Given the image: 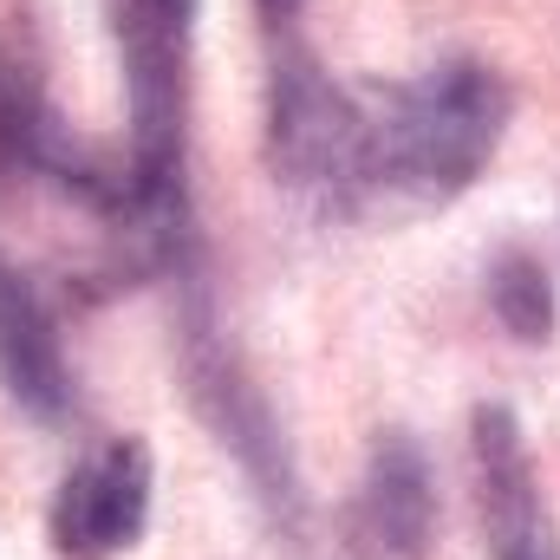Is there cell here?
<instances>
[{"label":"cell","mask_w":560,"mask_h":560,"mask_svg":"<svg viewBox=\"0 0 560 560\" xmlns=\"http://www.w3.org/2000/svg\"><path fill=\"white\" fill-rule=\"evenodd\" d=\"M509 125V85L482 59H450L418 85L392 92L372 118V189H411L443 202L482 176Z\"/></svg>","instance_id":"1"},{"label":"cell","mask_w":560,"mask_h":560,"mask_svg":"<svg viewBox=\"0 0 560 560\" xmlns=\"http://www.w3.org/2000/svg\"><path fill=\"white\" fill-rule=\"evenodd\" d=\"M268 156L293 189L359 196L372 189V118L313 59L293 52L268 85Z\"/></svg>","instance_id":"2"},{"label":"cell","mask_w":560,"mask_h":560,"mask_svg":"<svg viewBox=\"0 0 560 560\" xmlns=\"http://www.w3.org/2000/svg\"><path fill=\"white\" fill-rule=\"evenodd\" d=\"M183 372H189V398L196 411L209 418V430L222 436V450L242 463V476L255 482V495L268 502L287 535H300V476H293V456H287V436H280L268 398L248 385V372L235 365V352L215 339L209 326V306L196 300L189 319H183Z\"/></svg>","instance_id":"3"},{"label":"cell","mask_w":560,"mask_h":560,"mask_svg":"<svg viewBox=\"0 0 560 560\" xmlns=\"http://www.w3.org/2000/svg\"><path fill=\"white\" fill-rule=\"evenodd\" d=\"M150 515V450L138 436L105 443L98 456H85L52 502V548L72 560H105L131 548Z\"/></svg>","instance_id":"4"},{"label":"cell","mask_w":560,"mask_h":560,"mask_svg":"<svg viewBox=\"0 0 560 560\" xmlns=\"http://www.w3.org/2000/svg\"><path fill=\"white\" fill-rule=\"evenodd\" d=\"M0 385L7 398L39 423H59L72 411V372L52 332V313L20 275L0 268Z\"/></svg>","instance_id":"5"},{"label":"cell","mask_w":560,"mask_h":560,"mask_svg":"<svg viewBox=\"0 0 560 560\" xmlns=\"http://www.w3.org/2000/svg\"><path fill=\"white\" fill-rule=\"evenodd\" d=\"M476 443V489H482V522L495 548H522V541H548V515H541V489H535V463L522 443V423L509 405H476L469 418Z\"/></svg>","instance_id":"6"},{"label":"cell","mask_w":560,"mask_h":560,"mask_svg":"<svg viewBox=\"0 0 560 560\" xmlns=\"http://www.w3.org/2000/svg\"><path fill=\"white\" fill-rule=\"evenodd\" d=\"M365 528L392 560H423L436 535V482L405 430H385L365 463Z\"/></svg>","instance_id":"7"},{"label":"cell","mask_w":560,"mask_h":560,"mask_svg":"<svg viewBox=\"0 0 560 560\" xmlns=\"http://www.w3.org/2000/svg\"><path fill=\"white\" fill-rule=\"evenodd\" d=\"M66 143L52 131V118H46V105H39V92H33V79L0 52V163L7 170H66Z\"/></svg>","instance_id":"8"},{"label":"cell","mask_w":560,"mask_h":560,"mask_svg":"<svg viewBox=\"0 0 560 560\" xmlns=\"http://www.w3.org/2000/svg\"><path fill=\"white\" fill-rule=\"evenodd\" d=\"M489 306L502 319V332H515L522 346H541L555 332V280L535 255L509 248L495 268H489Z\"/></svg>","instance_id":"9"},{"label":"cell","mask_w":560,"mask_h":560,"mask_svg":"<svg viewBox=\"0 0 560 560\" xmlns=\"http://www.w3.org/2000/svg\"><path fill=\"white\" fill-rule=\"evenodd\" d=\"M495 560H560L555 541H522V548H495Z\"/></svg>","instance_id":"10"},{"label":"cell","mask_w":560,"mask_h":560,"mask_svg":"<svg viewBox=\"0 0 560 560\" xmlns=\"http://www.w3.org/2000/svg\"><path fill=\"white\" fill-rule=\"evenodd\" d=\"M118 7H156V13H176V20L196 13V0H118Z\"/></svg>","instance_id":"11"},{"label":"cell","mask_w":560,"mask_h":560,"mask_svg":"<svg viewBox=\"0 0 560 560\" xmlns=\"http://www.w3.org/2000/svg\"><path fill=\"white\" fill-rule=\"evenodd\" d=\"M300 7H306V0H261V13H268V20H293V13H300Z\"/></svg>","instance_id":"12"}]
</instances>
